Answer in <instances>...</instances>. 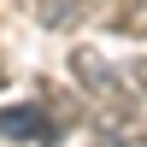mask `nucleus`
<instances>
[{"mask_svg": "<svg viewBox=\"0 0 147 147\" xmlns=\"http://www.w3.org/2000/svg\"><path fill=\"white\" fill-rule=\"evenodd\" d=\"M100 147H147V136H106Z\"/></svg>", "mask_w": 147, "mask_h": 147, "instance_id": "nucleus-6", "label": "nucleus"}, {"mask_svg": "<svg viewBox=\"0 0 147 147\" xmlns=\"http://www.w3.org/2000/svg\"><path fill=\"white\" fill-rule=\"evenodd\" d=\"M35 18L47 24V30H65V24H77L82 12H88V0H30Z\"/></svg>", "mask_w": 147, "mask_h": 147, "instance_id": "nucleus-3", "label": "nucleus"}, {"mask_svg": "<svg viewBox=\"0 0 147 147\" xmlns=\"http://www.w3.org/2000/svg\"><path fill=\"white\" fill-rule=\"evenodd\" d=\"M71 77H77V82H82V88H88V94H94L100 106H112V118H124L118 106H124V88H129V77L106 71V59H100V53L77 47V53H71Z\"/></svg>", "mask_w": 147, "mask_h": 147, "instance_id": "nucleus-1", "label": "nucleus"}, {"mask_svg": "<svg viewBox=\"0 0 147 147\" xmlns=\"http://www.w3.org/2000/svg\"><path fill=\"white\" fill-rule=\"evenodd\" d=\"M112 30L118 35H147V0H118V12H112Z\"/></svg>", "mask_w": 147, "mask_h": 147, "instance_id": "nucleus-4", "label": "nucleus"}, {"mask_svg": "<svg viewBox=\"0 0 147 147\" xmlns=\"http://www.w3.org/2000/svg\"><path fill=\"white\" fill-rule=\"evenodd\" d=\"M0 136H12V141H53L59 124L41 106H6V112H0Z\"/></svg>", "mask_w": 147, "mask_h": 147, "instance_id": "nucleus-2", "label": "nucleus"}, {"mask_svg": "<svg viewBox=\"0 0 147 147\" xmlns=\"http://www.w3.org/2000/svg\"><path fill=\"white\" fill-rule=\"evenodd\" d=\"M124 77H129V82H136V88L147 94V59H136V65H129V71H124Z\"/></svg>", "mask_w": 147, "mask_h": 147, "instance_id": "nucleus-5", "label": "nucleus"}]
</instances>
